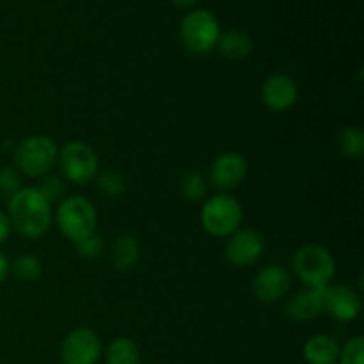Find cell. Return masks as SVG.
<instances>
[{
  "mask_svg": "<svg viewBox=\"0 0 364 364\" xmlns=\"http://www.w3.org/2000/svg\"><path fill=\"white\" fill-rule=\"evenodd\" d=\"M11 228L25 238H39L52 226V205L43 199L36 187H21L7 199Z\"/></svg>",
  "mask_w": 364,
  "mask_h": 364,
  "instance_id": "6da1fadb",
  "label": "cell"
},
{
  "mask_svg": "<svg viewBox=\"0 0 364 364\" xmlns=\"http://www.w3.org/2000/svg\"><path fill=\"white\" fill-rule=\"evenodd\" d=\"M291 265L306 288L331 287L336 276V259L329 249L318 244H306L299 247L291 258Z\"/></svg>",
  "mask_w": 364,
  "mask_h": 364,
  "instance_id": "7a4b0ae2",
  "label": "cell"
},
{
  "mask_svg": "<svg viewBox=\"0 0 364 364\" xmlns=\"http://www.w3.org/2000/svg\"><path fill=\"white\" fill-rule=\"evenodd\" d=\"M57 148L55 141L48 135L34 134L21 139L14 148V164L20 173L28 178H41L52 171L57 164Z\"/></svg>",
  "mask_w": 364,
  "mask_h": 364,
  "instance_id": "3957f363",
  "label": "cell"
},
{
  "mask_svg": "<svg viewBox=\"0 0 364 364\" xmlns=\"http://www.w3.org/2000/svg\"><path fill=\"white\" fill-rule=\"evenodd\" d=\"M59 231L68 240L75 242L96 233L98 212L95 205L84 196H66L55 212Z\"/></svg>",
  "mask_w": 364,
  "mask_h": 364,
  "instance_id": "277c9868",
  "label": "cell"
},
{
  "mask_svg": "<svg viewBox=\"0 0 364 364\" xmlns=\"http://www.w3.org/2000/svg\"><path fill=\"white\" fill-rule=\"evenodd\" d=\"M244 210L240 201L230 194L212 196L203 205L201 224L208 235L215 238H228L240 228Z\"/></svg>",
  "mask_w": 364,
  "mask_h": 364,
  "instance_id": "5b68a950",
  "label": "cell"
},
{
  "mask_svg": "<svg viewBox=\"0 0 364 364\" xmlns=\"http://www.w3.org/2000/svg\"><path fill=\"white\" fill-rule=\"evenodd\" d=\"M219 38V20L210 11H192L181 20L180 39L185 48L194 55H206L212 52L213 48H217Z\"/></svg>",
  "mask_w": 364,
  "mask_h": 364,
  "instance_id": "8992f818",
  "label": "cell"
},
{
  "mask_svg": "<svg viewBox=\"0 0 364 364\" xmlns=\"http://www.w3.org/2000/svg\"><path fill=\"white\" fill-rule=\"evenodd\" d=\"M60 171L66 181L75 185H87L100 171V160L95 149L84 141H70L59 149L57 155Z\"/></svg>",
  "mask_w": 364,
  "mask_h": 364,
  "instance_id": "52a82bcc",
  "label": "cell"
},
{
  "mask_svg": "<svg viewBox=\"0 0 364 364\" xmlns=\"http://www.w3.org/2000/svg\"><path fill=\"white\" fill-rule=\"evenodd\" d=\"M263 249H265V240L258 231L251 228H238L235 233L228 237L224 255L231 265L244 269V267L255 265L262 258Z\"/></svg>",
  "mask_w": 364,
  "mask_h": 364,
  "instance_id": "ba28073f",
  "label": "cell"
},
{
  "mask_svg": "<svg viewBox=\"0 0 364 364\" xmlns=\"http://www.w3.org/2000/svg\"><path fill=\"white\" fill-rule=\"evenodd\" d=\"M102 355V340L87 327L71 331L60 347V359L64 364H96Z\"/></svg>",
  "mask_w": 364,
  "mask_h": 364,
  "instance_id": "9c48e42d",
  "label": "cell"
},
{
  "mask_svg": "<svg viewBox=\"0 0 364 364\" xmlns=\"http://www.w3.org/2000/svg\"><path fill=\"white\" fill-rule=\"evenodd\" d=\"M249 166L244 155L237 151L220 153L208 171L210 183L219 191H235L247 178Z\"/></svg>",
  "mask_w": 364,
  "mask_h": 364,
  "instance_id": "30bf717a",
  "label": "cell"
},
{
  "mask_svg": "<svg viewBox=\"0 0 364 364\" xmlns=\"http://www.w3.org/2000/svg\"><path fill=\"white\" fill-rule=\"evenodd\" d=\"M363 301L359 291L348 284H336L327 287L323 295V313L333 316L338 322H354L361 315Z\"/></svg>",
  "mask_w": 364,
  "mask_h": 364,
  "instance_id": "8fae6325",
  "label": "cell"
},
{
  "mask_svg": "<svg viewBox=\"0 0 364 364\" xmlns=\"http://www.w3.org/2000/svg\"><path fill=\"white\" fill-rule=\"evenodd\" d=\"M291 288V276L284 267L269 265L256 274L252 281V294L259 302L274 304L287 297Z\"/></svg>",
  "mask_w": 364,
  "mask_h": 364,
  "instance_id": "7c38bea8",
  "label": "cell"
},
{
  "mask_svg": "<svg viewBox=\"0 0 364 364\" xmlns=\"http://www.w3.org/2000/svg\"><path fill=\"white\" fill-rule=\"evenodd\" d=\"M259 96L270 112H287L299 100L297 82L288 75L276 73L263 82Z\"/></svg>",
  "mask_w": 364,
  "mask_h": 364,
  "instance_id": "4fadbf2b",
  "label": "cell"
},
{
  "mask_svg": "<svg viewBox=\"0 0 364 364\" xmlns=\"http://www.w3.org/2000/svg\"><path fill=\"white\" fill-rule=\"evenodd\" d=\"M326 288H304V290L291 295L287 302V308H284L288 318L299 323L318 318L323 313Z\"/></svg>",
  "mask_w": 364,
  "mask_h": 364,
  "instance_id": "5bb4252c",
  "label": "cell"
},
{
  "mask_svg": "<svg viewBox=\"0 0 364 364\" xmlns=\"http://www.w3.org/2000/svg\"><path fill=\"white\" fill-rule=\"evenodd\" d=\"M110 263L117 272H128L141 258V244L134 235H119L110 245Z\"/></svg>",
  "mask_w": 364,
  "mask_h": 364,
  "instance_id": "9a60e30c",
  "label": "cell"
},
{
  "mask_svg": "<svg viewBox=\"0 0 364 364\" xmlns=\"http://www.w3.org/2000/svg\"><path fill=\"white\" fill-rule=\"evenodd\" d=\"M304 358L309 364H336L340 345L329 334H315L306 341Z\"/></svg>",
  "mask_w": 364,
  "mask_h": 364,
  "instance_id": "2e32d148",
  "label": "cell"
},
{
  "mask_svg": "<svg viewBox=\"0 0 364 364\" xmlns=\"http://www.w3.org/2000/svg\"><path fill=\"white\" fill-rule=\"evenodd\" d=\"M217 48L220 50L226 59L231 60H242L245 57H249L252 53V39L247 32L237 31V28H231V31L220 32V38L217 41Z\"/></svg>",
  "mask_w": 364,
  "mask_h": 364,
  "instance_id": "e0dca14e",
  "label": "cell"
},
{
  "mask_svg": "<svg viewBox=\"0 0 364 364\" xmlns=\"http://www.w3.org/2000/svg\"><path fill=\"white\" fill-rule=\"evenodd\" d=\"M107 363L109 364H139V347L130 338H114L107 347Z\"/></svg>",
  "mask_w": 364,
  "mask_h": 364,
  "instance_id": "ac0fdd59",
  "label": "cell"
},
{
  "mask_svg": "<svg viewBox=\"0 0 364 364\" xmlns=\"http://www.w3.org/2000/svg\"><path fill=\"white\" fill-rule=\"evenodd\" d=\"M336 144L341 155L347 159L359 160L364 155V134L358 127H345L338 132Z\"/></svg>",
  "mask_w": 364,
  "mask_h": 364,
  "instance_id": "d6986e66",
  "label": "cell"
},
{
  "mask_svg": "<svg viewBox=\"0 0 364 364\" xmlns=\"http://www.w3.org/2000/svg\"><path fill=\"white\" fill-rule=\"evenodd\" d=\"M178 191L180 196L188 203H198L201 201L206 196V180L199 171H187L183 173V176L180 178V183H178Z\"/></svg>",
  "mask_w": 364,
  "mask_h": 364,
  "instance_id": "ffe728a7",
  "label": "cell"
},
{
  "mask_svg": "<svg viewBox=\"0 0 364 364\" xmlns=\"http://www.w3.org/2000/svg\"><path fill=\"white\" fill-rule=\"evenodd\" d=\"M11 272L14 274V277H18L20 281L25 283H32V281L39 279L43 272V263L41 259L36 258L34 255H20L13 262V265L9 267Z\"/></svg>",
  "mask_w": 364,
  "mask_h": 364,
  "instance_id": "44dd1931",
  "label": "cell"
},
{
  "mask_svg": "<svg viewBox=\"0 0 364 364\" xmlns=\"http://www.w3.org/2000/svg\"><path fill=\"white\" fill-rule=\"evenodd\" d=\"M36 191L43 196L46 203L53 205V203H60L68 194V185L66 180L57 174H45L41 176V181L38 183Z\"/></svg>",
  "mask_w": 364,
  "mask_h": 364,
  "instance_id": "7402d4cb",
  "label": "cell"
},
{
  "mask_svg": "<svg viewBox=\"0 0 364 364\" xmlns=\"http://www.w3.org/2000/svg\"><path fill=\"white\" fill-rule=\"evenodd\" d=\"M96 185H98V191L107 198H117L127 188L123 174L117 173L116 169H105L103 173L96 174Z\"/></svg>",
  "mask_w": 364,
  "mask_h": 364,
  "instance_id": "603a6c76",
  "label": "cell"
},
{
  "mask_svg": "<svg viewBox=\"0 0 364 364\" xmlns=\"http://www.w3.org/2000/svg\"><path fill=\"white\" fill-rule=\"evenodd\" d=\"M341 364H364V340L363 336H354L340 348Z\"/></svg>",
  "mask_w": 364,
  "mask_h": 364,
  "instance_id": "cb8c5ba5",
  "label": "cell"
},
{
  "mask_svg": "<svg viewBox=\"0 0 364 364\" xmlns=\"http://www.w3.org/2000/svg\"><path fill=\"white\" fill-rule=\"evenodd\" d=\"M75 249H77V252L82 258L96 259L102 256L105 244H103V238L98 233H92L89 237L82 238V240L75 242Z\"/></svg>",
  "mask_w": 364,
  "mask_h": 364,
  "instance_id": "d4e9b609",
  "label": "cell"
},
{
  "mask_svg": "<svg viewBox=\"0 0 364 364\" xmlns=\"http://www.w3.org/2000/svg\"><path fill=\"white\" fill-rule=\"evenodd\" d=\"M21 188L20 174L13 167H2L0 169V194L4 198H13L18 191Z\"/></svg>",
  "mask_w": 364,
  "mask_h": 364,
  "instance_id": "484cf974",
  "label": "cell"
},
{
  "mask_svg": "<svg viewBox=\"0 0 364 364\" xmlns=\"http://www.w3.org/2000/svg\"><path fill=\"white\" fill-rule=\"evenodd\" d=\"M11 230H13V228H11L9 217H7L6 212H2V210H0V245L7 240Z\"/></svg>",
  "mask_w": 364,
  "mask_h": 364,
  "instance_id": "4316f807",
  "label": "cell"
},
{
  "mask_svg": "<svg viewBox=\"0 0 364 364\" xmlns=\"http://www.w3.org/2000/svg\"><path fill=\"white\" fill-rule=\"evenodd\" d=\"M7 274H9V262H7V258L4 252H0V284L6 281Z\"/></svg>",
  "mask_w": 364,
  "mask_h": 364,
  "instance_id": "83f0119b",
  "label": "cell"
},
{
  "mask_svg": "<svg viewBox=\"0 0 364 364\" xmlns=\"http://www.w3.org/2000/svg\"><path fill=\"white\" fill-rule=\"evenodd\" d=\"M171 2H173L176 7H181V9H187V7L194 6V4L198 2V0H171Z\"/></svg>",
  "mask_w": 364,
  "mask_h": 364,
  "instance_id": "f1b7e54d",
  "label": "cell"
}]
</instances>
